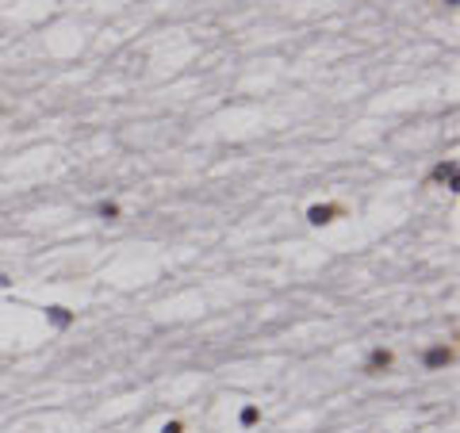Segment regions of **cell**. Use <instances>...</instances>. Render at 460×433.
<instances>
[{"instance_id":"1","label":"cell","mask_w":460,"mask_h":433,"mask_svg":"<svg viewBox=\"0 0 460 433\" xmlns=\"http://www.w3.org/2000/svg\"><path fill=\"white\" fill-rule=\"evenodd\" d=\"M391 364H396V353H391V349H372V356L364 361V372H369V376H380V372H388Z\"/></svg>"},{"instance_id":"2","label":"cell","mask_w":460,"mask_h":433,"mask_svg":"<svg viewBox=\"0 0 460 433\" xmlns=\"http://www.w3.org/2000/svg\"><path fill=\"white\" fill-rule=\"evenodd\" d=\"M422 364H426L430 372H434V369H445V364H453V349H449V345H434V349L422 356Z\"/></svg>"},{"instance_id":"3","label":"cell","mask_w":460,"mask_h":433,"mask_svg":"<svg viewBox=\"0 0 460 433\" xmlns=\"http://www.w3.org/2000/svg\"><path fill=\"white\" fill-rule=\"evenodd\" d=\"M334 215H342V207L322 203V207H311V211H307V219H311L315 227H322V223H334Z\"/></svg>"},{"instance_id":"4","label":"cell","mask_w":460,"mask_h":433,"mask_svg":"<svg viewBox=\"0 0 460 433\" xmlns=\"http://www.w3.org/2000/svg\"><path fill=\"white\" fill-rule=\"evenodd\" d=\"M434 181H445L449 188H456V162H445L434 169Z\"/></svg>"},{"instance_id":"5","label":"cell","mask_w":460,"mask_h":433,"mask_svg":"<svg viewBox=\"0 0 460 433\" xmlns=\"http://www.w3.org/2000/svg\"><path fill=\"white\" fill-rule=\"evenodd\" d=\"M257 418H261V410H257V407H246V410L238 414V422H242L246 429H249V426H257Z\"/></svg>"},{"instance_id":"6","label":"cell","mask_w":460,"mask_h":433,"mask_svg":"<svg viewBox=\"0 0 460 433\" xmlns=\"http://www.w3.org/2000/svg\"><path fill=\"white\" fill-rule=\"evenodd\" d=\"M100 219L116 223V219H119V203H108V200H104V203H100Z\"/></svg>"},{"instance_id":"7","label":"cell","mask_w":460,"mask_h":433,"mask_svg":"<svg viewBox=\"0 0 460 433\" xmlns=\"http://www.w3.org/2000/svg\"><path fill=\"white\" fill-rule=\"evenodd\" d=\"M50 318H54V322H58V326H65V322H69V310H65V307H50Z\"/></svg>"},{"instance_id":"8","label":"cell","mask_w":460,"mask_h":433,"mask_svg":"<svg viewBox=\"0 0 460 433\" xmlns=\"http://www.w3.org/2000/svg\"><path fill=\"white\" fill-rule=\"evenodd\" d=\"M162 433H184V426H181V422H165Z\"/></svg>"},{"instance_id":"9","label":"cell","mask_w":460,"mask_h":433,"mask_svg":"<svg viewBox=\"0 0 460 433\" xmlns=\"http://www.w3.org/2000/svg\"><path fill=\"white\" fill-rule=\"evenodd\" d=\"M4 284H8V276H4V272H0V288H4Z\"/></svg>"}]
</instances>
